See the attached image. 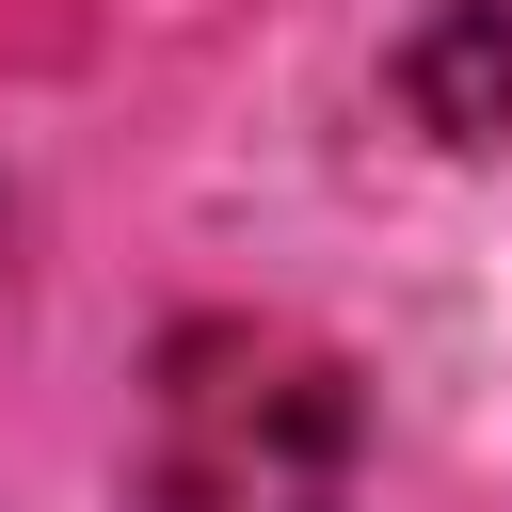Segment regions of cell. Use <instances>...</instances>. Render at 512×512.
<instances>
[{
    "instance_id": "obj_1",
    "label": "cell",
    "mask_w": 512,
    "mask_h": 512,
    "mask_svg": "<svg viewBox=\"0 0 512 512\" xmlns=\"http://www.w3.org/2000/svg\"><path fill=\"white\" fill-rule=\"evenodd\" d=\"M368 400L288 320H176L144 368V512H352Z\"/></svg>"
},
{
    "instance_id": "obj_2",
    "label": "cell",
    "mask_w": 512,
    "mask_h": 512,
    "mask_svg": "<svg viewBox=\"0 0 512 512\" xmlns=\"http://www.w3.org/2000/svg\"><path fill=\"white\" fill-rule=\"evenodd\" d=\"M400 96H416V128H448L464 160H512V0H448V16L400 48Z\"/></svg>"
}]
</instances>
